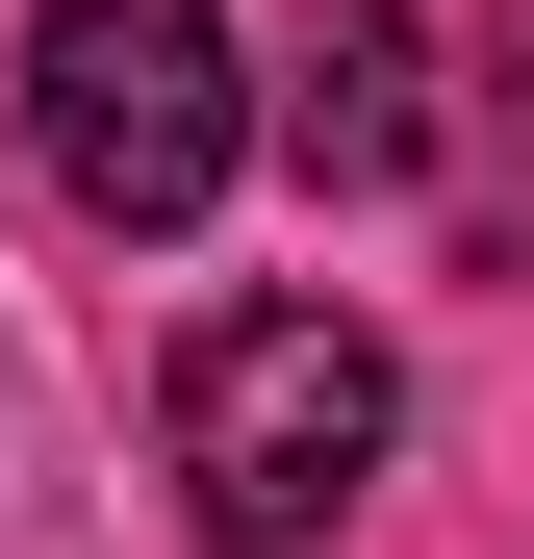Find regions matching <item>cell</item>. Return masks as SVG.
Masks as SVG:
<instances>
[{"instance_id":"obj_1","label":"cell","mask_w":534,"mask_h":559,"mask_svg":"<svg viewBox=\"0 0 534 559\" xmlns=\"http://www.w3.org/2000/svg\"><path fill=\"white\" fill-rule=\"evenodd\" d=\"M153 432H178V509H204L229 559H306L356 484H382L407 356L356 331V306H204V331H178V382H153Z\"/></svg>"},{"instance_id":"obj_2","label":"cell","mask_w":534,"mask_h":559,"mask_svg":"<svg viewBox=\"0 0 534 559\" xmlns=\"http://www.w3.org/2000/svg\"><path fill=\"white\" fill-rule=\"evenodd\" d=\"M26 153H51L76 229H204L229 153H254L229 0H51V26H26Z\"/></svg>"},{"instance_id":"obj_3","label":"cell","mask_w":534,"mask_h":559,"mask_svg":"<svg viewBox=\"0 0 534 559\" xmlns=\"http://www.w3.org/2000/svg\"><path fill=\"white\" fill-rule=\"evenodd\" d=\"M281 153H306V204H407V178H432V26H407V0H306Z\"/></svg>"}]
</instances>
